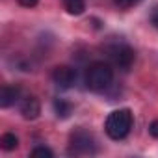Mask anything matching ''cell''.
Segmentation results:
<instances>
[{"label": "cell", "instance_id": "cell-1", "mask_svg": "<svg viewBox=\"0 0 158 158\" xmlns=\"http://www.w3.org/2000/svg\"><path fill=\"white\" fill-rule=\"evenodd\" d=\"M132 125H134L132 112H130L128 108H119V110H114V112L106 117L104 130H106L108 138L119 141V139H125V138L130 134Z\"/></svg>", "mask_w": 158, "mask_h": 158}, {"label": "cell", "instance_id": "cell-2", "mask_svg": "<svg viewBox=\"0 0 158 158\" xmlns=\"http://www.w3.org/2000/svg\"><path fill=\"white\" fill-rule=\"evenodd\" d=\"M114 82V69L108 61H93L86 71V88L91 91H104Z\"/></svg>", "mask_w": 158, "mask_h": 158}, {"label": "cell", "instance_id": "cell-3", "mask_svg": "<svg viewBox=\"0 0 158 158\" xmlns=\"http://www.w3.org/2000/svg\"><path fill=\"white\" fill-rule=\"evenodd\" d=\"M69 152L74 154V156H86V154H95L97 152V143H95V138L78 128L76 132L71 134V141H69Z\"/></svg>", "mask_w": 158, "mask_h": 158}, {"label": "cell", "instance_id": "cell-4", "mask_svg": "<svg viewBox=\"0 0 158 158\" xmlns=\"http://www.w3.org/2000/svg\"><path fill=\"white\" fill-rule=\"evenodd\" d=\"M106 52H108L112 63L115 67H119L121 71H128L134 63V58H136L134 50L127 43H114V45L106 47Z\"/></svg>", "mask_w": 158, "mask_h": 158}, {"label": "cell", "instance_id": "cell-5", "mask_svg": "<svg viewBox=\"0 0 158 158\" xmlns=\"http://www.w3.org/2000/svg\"><path fill=\"white\" fill-rule=\"evenodd\" d=\"M52 82L60 89H69L76 82V71L73 67H69V65H58L52 71Z\"/></svg>", "mask_w": 158, "mask_h": 158}, {"label": "cell", "instance_id": "cell-6", "mask_svg": "<svg viewBox=\"0 0 158 158\" xmlns=\"http://www.w3.org/2000/svg\"><path fill=\"white\" fill-rule=\"evenodd\" d=\"M19 110H21V114H23L24 119L34 121V119H37L39 114H41V104H39V101H37L35 97H24V99H21Z\"/></svg>", "mask_w": 158, "mask_h": 158}, {"label": "cell", "instance_id": "cell-7", "mask_svg": "<svg viewBox=\"0 0 158 158\" xmlns=\"http://www.w3.org/2000/svg\"><path fill=\"white\" fill-rule=\"evenodd\" d=\"M21 89L15 86H4L2 91H0V106L2 108H10L15 101H19Z\"/></svg>", "mask_w": 158, "mask_h": 158}, {"label": "cell", "instance_id": "cell-8", "mask_svg": "<svg viewBox=\"0 0 158 158\" xmlns=\"http://www.w3.org/2000/svg\"><path fill=\"white\" fill-rule=\"evenodd\" d=\"M52 106H54L56 117H60V119H67L73 114V104L69 101H65V99H54Z\"/></svg>", "mask_w": 158, "mask_h": 158}, {"label": "cell", "instance_id": "cell-9", "mask_svg": "<svg viewBox=\"0 0 158 158\" xmlns=\"http://www.w3.org/2000/svg\"><path fill=\"white\" fill-rule=\"evenodd\" d=\"M63 8L71 15H82L86 10V0H63Z\"/></svg>", "mask_w": 158, "mask_h": 158}, {"label": "cell", "instance_id": "cell-10", "mask_svg": "<svg viewBox=\"0 0 158 158\" xmlns=\"http://www.w3.org/2000/svg\"><path fill=\"white\" fill-rule=\"evenodd\" d=\"M0 147L4 151H15L19 147V138L11 132H6L2 138H0Z\"/></svg>", "mask_w": 158, "mask_h": 158}, {"label": "cell", "instance_id": "cell-11", "mask_svg": "<svg viewBox=\"0 0 158 158\" xmlns=\"http://www.w3.org/2000/svg\"><path fill=\"white\" fill-rule=\"evenodd\" d=\"M32 156H39V158H52L54 156V152L48 149V147H45V145H37V147H34L32 149V152H30Z\"/></svg>", "mask_w": 158, "mask_h": 158}, {"label": "cell", "instance_id": "cell-12", "mask_svg": "<svg viewBox=\"0 0 158 158\" xmlns=\"http://www.w3.org/2000/svg\"><path fill=\"white\" fill-rule=\"evenodd\" d=\"M139 2H141V0H114V4L117 8H121V10H130V8L138 6Z\"/></svg>", "mask_w": 158, "mask_h": 158}, {"label": "cell", "instance_id": "cell-13", "mask_svg": "<svg viewBox=\"0 0 158 158\" xmlns=\"http://www.w3.org/2000/svg\"><path fill=\"white\" fill-rule=\"evenodd\" d=\"M149 134H151L152 138H156V139H158V119H154V121L149 125Z\"/></svg>", "mask_w": 158, "mask_h": 158}, {"label": "cell", "instance_id": "cell-14", "mask_svg": "<svg viewBox=\"0 0 158 158\" xmlns=\"http://www.w3.org/2000/svg\"><path fill=\"white\" fill-rule=\"evenodd\" d=\"M151 24L158 30V6L152 10V13H151Z\"/></svg>", "mask_w": 158, "mask_h": 158}, {"label": "cell", "instance_id": "cell-15", "mask_svg": "<svg viewBox=\"0 0 158 158\" xmlns=\"http://www.w3.org/2000/svg\"><path fill=\"white\" fill-rule=\"evenodd\" d=\"M37 2H39V0H19V4H21L23 8H35Z\"/></svg>", "mask_w": 158, "mask_h": 158}]
</instances>
